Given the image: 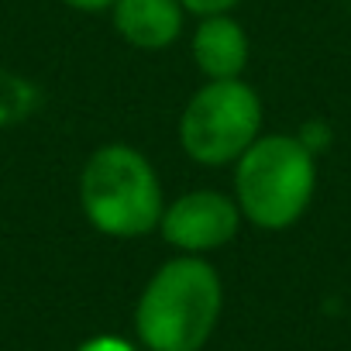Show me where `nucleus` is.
Instances as JSON below:
<instances>
[{"mask_svg":"<svg viewBox=\"0 0 351 351\" xmlns=\"http://www.w3.org/2000/svg\"><path fill=\"white\" fill-rule=\"evenodd\" d=\"M221 276L200 255L165 262L145 286L134 327L152 351H200L221 320Z\"/></svg>","mask_w":351,"mask_h":351,"instance_id":"f257e3e1","label":"nucleus"},{"mask_svg":"<svg viewBox=\"0 0 351 351\" xmlns=\"http://www.w3.org/2000/svg\"><path fill=\"white\" fill-rule=\"evenodd\" d=\"M183 11H193L200 18H210V14H228L231 8H238L241 0H180Z\"/></svg>","mask_w":351,"mask_h":351,"instance_id":"6e6552de","label":"nucleus"},{"mask_svg":"<svg viewBox=\"0 0 351 351\" xmlns=\"http://www.w3.org/2000/svg\"><path fill=\"white\" fill-rule=\"evenodd\" d=\"M80 351H134V348L128 341H121V337H107L104 334V337H90Z\"/></svg>","mask_w":351,"mask_h":351,"instance_id":"1a4fd4ad","label":"nucleus"},{"mask_svg":"<svg viewBox=\"0 0 351 351\" xmlns=\"http://www.w3.org/2000/svg\"><path fill=\"white\" fill-rule=\"evenodd\" d=\"M262 131V100L238 80H207L180 117V145L200 165L238 162Z\"/></svg>","mask_w":351,"mask_h":351,"instance_id":"20e7f679","label":"nucleus"},{"mask_svg":"<svg viewBox=\"0 0 351 351\" xmlns=\"http://www.w3.org/2000/svg\"><path fill=\"white\" fill-rule=\"evenodd\" d=\"M241 228V210L238 200L217 193V190H193L176 197L158 221L162 238L186 255H204L214 248H224L234 241Z\"/></svg>","mask_w":351,"mask_h":351,"instance_id":"39448f33","label":"nucleus"},{"mask_svg":"<svg viewBox=\"0 0 351 351\" xmlns=\"http://www.w3.org/2000/svg\"><path fill=\"white\" fill-rule=\"evenodd\" d=\"M193 62L207 80H238L248 66V35L228 14H210L193 32Z\"/></svg>","mask_w":351,"mask_h":351,"instance_id":"0eeeda50","label":"nucleus"},{"mask_svg":"<svg viewBox=\"0 0 351 351\" xmlns=\"http://www.w3.org/2000/svg\"><path fill=\"white\" fill-rule=\"evenodd\" d=\"M317 186L313 152L296 134H258L234 162V200L262 231L293 228Z\"/></svg>","mask_w":351,"mask_h":351,"instance_id":"f03ea898","label":"nucleus"},{"mask_svg":"<svg viewBox=\"0 0 351 351\" xmlns=\"http://www.w3.org/2000/svg\"><path fill=\"white\" fill-rule=\"evenodd\" d=\"M110 14L117 35L128 45L141 52H158L180 38L186 11L180 0H114Z\"/></svg>","mask_w":351,"mask_h":351,"instance_id":"423d86ee","label":"nucleus"},{"mask_svg":"<svg viewBox=\"0 0 351 351\" xmlns=\"http://www.w3.org/2000/svg\"><path fill=\"white\" fill-rule=\"evenodd\" d=\"M62 4H69L76 11H86V14H97V11H110L114 0H62Z\"/></svg>","mask_w":351,"mask_h":351,"instance_id":"9d476101","label":"nucleus"},{"mask_svg":"<svg viewBox=\"0 0 351 351\" xmlns=\"http://www.w3.org/2000/svg\"><path fill=\"white\" fill-rule=\"evenodd\" d=\"M86 221L110 238H138L162 221V186L152 162L131 145H104L80 176Z\"/></svg>","mask_w":351,"mask_h":351,"instance_id":"7ed1b4c3","label":"nucleus"}]
</instances>
